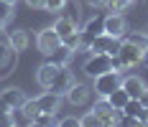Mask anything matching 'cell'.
Listing matches in <instances>:
<instances>
[{"mask_svg": "<svg viewBox=\"0 0 148 127\" xmlns=\"http://www.w3.org/2000/svg\"><path fill=\"white\" fill-rule=\"evenodd\" d=\"M118 56H120V61H123L125 69H133V66H138L146 58V48H140V46H135L133 41L125 38V41L120 43V48H118Z\"/></svg>", "mask_w": 148, "mask_h": 127, "instance_id": "1", "label": "cell"}, {"mask_svg": "<svg viewBox=\"0 0 148 127\" xmlns=\"http://www.w3.org/2000/svg\"><path fill=\"white\" fill-rule=\"evenodd\" d=\"M105 71H112V56H107V54H92V56L84 61V74L87 76H100Z\"/></svg>", "mask_w": 148, "mask_h": 127, "instance_id": "2", "label": "cell"}, {"mask_svg": "<svg viewBox=\"0 0 148 127\" xmlns=\"http://www.w3.org/2000/svg\"><path fill=\"white\" fill-rule=\"evenodd\" d=\"M120 86V71H105L100 76H95V94L97 97H107L112 89H118Z\"/></svg>", "mask_w": 148, "mask_h": 127, "instance_id": "3", "label": "cell"}, {"mask_svg": "<svg viewBox=\"0 0 148 127\" xmlns=\"http://www.w3.org/2000/svg\"><path fill=\"white\" fill-rule=\"evenodd\" d=\"M100 33H105V15H95V18H89L87 23H84V28L79 31V36H82V46L89 48V43L95 41Z\"/></svg>", "mask_w": 148, "mask_h": 127, "instance_id": "4", "label": "cell"}, {"mask_svg": "<svg viewBox=\"0 0 148 127\" xmlns=\"http://www.w3.org/2000/svg\"><path fill=\"white\" fill-rule=\"evenodd\" d=\"M118 48H120V38L110 36V33H100L95 41L89 43V51H95V54H107V56H115Z\"/></svg>", "mask_w": 148, "mask_h": 127, "instance_id": "5", "label": "cell"}, {"mask_svg": "<svg viewBox=\"0 0 148 127\" xmlns=\"http://www.w3.org/2000/svg\"><path fill=\"white\" fill-rule=\"evenodd\" d=\"M72 86H74V74L66 69V66H59V71H56V76H54V81H51V86H49V89H51L54 94L64 97Z\"/></svg>", "mask_w": 148, "mask_h": 127, "instance_id": "6", "label": "cell"}, {"mask_svg": "<svg viewBox=\"0 0 148 127\" xmlns=\"http://www.w3.org/2000/svg\"><path fill=\"white\" fill-rule=\"evenodd\" d=\"M59 43H61V38H59V33H56L54 28H44L38 36H36V46H38V51L46 54V56H49Z\"/></svg>", "mask_w": 148, "mask_h": 127, "instance_id": "7", "label": "cell"}, {"mask_svg": "<svg viewBox=\"0 0 148 127\" xmlns=\"http://www.w3.org/2000/svg\"><path fill=\"white\" fill-rule=\"evenodd\" d=\"M105 33H110V36H115V38H123V36L128 33V23H125V18H123L120 13L105 15Z\"/></svg>", "mask_w": 148, "mask_h": 127, "instance_id": "8", "label": "cell"}, {"mask_svg": "<svg viewBox=\"0 0 148 127\" xmlns=\"http://www.w3.org/2000/svg\"><path fill=\"white\" fill-rule=\"evenodd\" d=\"M15 51L8 41H0V76H5L10 66H15Z\"/></svg>", "mask_w": 148, "mask_h": 127, "instance_id": "9", "label": "cell"}, {"mask_svg": "<svg viewBox=\"0 0 148 127\" xmlns=\"http://www.w3.org/2000/svg\"><path fill=\"white\" fill-rule=\"evenodd\" d=\"M120 86L128 92V97H130V99H140V94L148 89V86L143 84V79H138V76H125V79L120 81Z\"/></svg>", "mask_w": 148, "mask_h": 127, "instance_id": "10", "label": "cell"}, {"mask_svg": "<svg viewBox=\"0 0 148 127\" xmlns=\"http://www.w3.org/2000/svg\"><path fill=\"white\" fill-rule=\"evenodd\" d=\"M89 94H92V89H89V86L77 84V81H74V86L66 92V94H64V97L69 99V104H84V102L89 99Z\"/></svg>", "mask_w": 148, "mask_h": 127, "instance_id": "11", "label": "cell"}, {"mask_svg": "<svg viewBox=\"0 0 148 127\" xmlns=\"http://www.w3.org/2000/svg\"><path fill=\"white\" fill-rule=\"evenodd\" d=\"M59 102H61V97L54 94L51 89H49L46 94H41V97H36V104H38L41 112H56V109H59Z\"/></svg>", "mask_w": 148, "mask_h": 127, "instance_id": "12", "label": "cell"}, {"mask_svg": "<svg viewBox=\"0 0 148 127\" xmlns=\"http://www.w3.org/2000/svg\"><path fill=\"white\" fill-rule=\"evenodd\" d=\"M56 71H59V66L56 64H51V61H46L44 66L38 69V74H36V79H38V84L41 86H51V81H54V76H56Z\"/></svg>", "mask_w": 148, "mask_h": 127, "instance_id": "13", "label": "cell"}, {"mask_svg": "<svg viewBox=\"0 0 148 127\" xmlns=\"http://www.w3.org/2000/svg\"><path fill=\"white\" fill-rule=\"evenodd\" d=\"M0 97L5 99V104H8L10 109H21V107L26 104V94H23L21 89H5Z\"/></svg>", "mask_w": 148, "mask_h": 127, "instance_id": "14", "label": "cell"}, {"mask_svg": "<svg viewBox=\"0 0 148 127\" xmlns=\"http://www.w3.org/2000/svg\"><path fill=\"white\" fill-rule=\"evenodd\" d=\"M69 58H72V48H66L64 43H59V46L49 54V61H51V64H56V66H66V64H69Z\"/></svg>", "mask_w": 148, "mask_h": 127, "instance_id": "15", "label": "cell"}, {"mask_svg": "<svg viewBox=\"0 0 148 127\" xmlns=\"http://www.w3.org/2000/svg\"><path fill=\"white\" fill-rule=\"evenodd\" d=\"M54 31L59 33V38H64V36H69V33H74V31H77V20H74V18H69V15H61L59 20L54 23Z\"/></svg>", "mask_w": 148, "mask_h": 127, "instance_id": "16", "label": "cell"}, {"mask_svg": "<svg viewBox=\"0 0 148 127\" xmlns=\"http://www.w3.org/2000/svg\"><path fill=\"white\" fill-rule=\"evenodd\" d=\"M128 99H130V97H128V92H125L123 86H118V89H112V92L107 94V102H110V104H112L115 109H123Z\"/></svg>", "mask_w": 148, "mask_h": 127, "instance_id": "17", "label": "cell"}, {"mask_svg": "<svg viewBox=\"0 0 148 127\" xmlns=\"http://www.w3.org/2000/svg\"><path fill=\"white\" fill-rule=\"evenodd\" d=\"M8 43L13 46L15 51H26V46H28V33H26V31H13V33L8 36Z\"/></svg>", "mask_w": 148, "mask_h": 127, "instance_id": "18", "label": "cell"}, {"mask_svg": "<svg viewBox=\"0 0 148 127\" xmlns=\"http://www.w3.org/2000/svg\"><path fill=\"white\" fill-rule=\"evenodd\" d=\"M33 125H38V127L59 125V122H56V112H38V114H36V120H33Z\"/></svg>", "mask_w": 148, "mask_h": 127, "instance_id": "19", "label": "cell"}, {"mask_svg": "<svg viewBox=\"0 0 148 127\" xmlns=\"http://www.w3.org/2000/svg\"><path fill=\"white\" fill-rule=\"evenodd\" d=\"M61 43H64L66 48L77 51V48L82 46V36H79V31H74V33H69V36H64V38H61Z\"/></svg>", "mask_w": 148, "mask_h": 127, "instance_id": "20", "label": "cell"}, {"mask_svg": "<svg viewBox=\"0 0 148 127\" xmlns=\"http://www.w3.org/2000/svg\"><path fill=\"white\" fill-rule=\"evenodd\" d=\"M21 109H23V112H26V117H28L31 122H33V120H36V114L41 112V109H38V104H36V99H26V104H23V107H21Z\"/></svg>", "mask_w": 148, "mask_h": 127, "instance_id": "21", "label": "cell"}, {"mask_svg": "<svg viewBox=\"0 0 148 127\" xmlns=\"http://www.w3.org/2000/svg\"><path fill=\"white\" fill-rule=\"evenodd\" d=\"M128 41H133L135 46L146 48V54H148V33H130V36H128Z\"/></svg>", "mask_w": 148, "mask_h": 127, "instance_id": "22", "label": "cell"}, {"mask_svg": "<svg viewBox=\"0 0 148 127\" xmlns=\"http://www.w3.org/2000/svg\"><path fill=\"white\" fill-rule=\"evenodd\" d=\"M79 125H84V127H97V125H102V120H100L95 112H89V114H84V117L79 120Z\"/></svg>", "mask_w": 148, "mask_h": 127, "instance_id": "23", "label": "cell"}, {"mask_svg": "<svg viewBox=\"0 0 148 127\" xmlns=\"http://www.w3.org/2000/svg\"><path fill=\"white\" fill-rule=\"evenodd\" d=\"M130 3H133V0H107V5H110V10H112V13H120V10H125Z\"/></svg>", "mask_w": 148, "mask_h": 127, "instance_id": "24", "label": "cell"}, {"mask_svg": "<svg viewBox=\"0 0 148 127\" xmlns=\"http://www.w3.org/2000/svg\"><path fill=\"white\" fill-rule=\"evenodd\" d=\"M64 5H66V0H46L44 10H51V13H54V10H61Z\"/></svg>", "mask_w": 148, "mask_h": 127, "instance_id": "25", "label": "cell"}, {"mask_svg": "<svg viewBox=\"0 0 148 127\" xmlns=\"http://www.w3.org/2000/svg\"><path fill=\"white\" fill-rule=\"evenodd\" d=\"M10 13H13V10H10V3H8V0H0V18H3V20H8Z\"/></svg>", "mask_w": 148, "mask_h": 127, "instance_id": "26", "label": "cell"}, {"mask_svg": "<svg viewBox=\"0 0 148 127\" xmlns=\"http://www.w3.org/2000/svg\"><path fill=\"white\" fill-rule=\"evenodd\" d=\"M59 125H64V127H77V125H79V120H77V117H66V120H61Z\"/></svg>", "mask_w": 148, "mask_h": 127, "instance_id": "27", "label": "cell"}, {"mask_svg": "<svg viewBox=\"0 0 148 127\" xmlns=\"http://www.w3.org/2000/svg\"><path fill=\"white\" fill-rule=\"evenodd\" d=\"M26 3H28L31 8H44V3H46V0H26Z\"/></svg>", "mask_w": 148, "mask_h": 127, "instance_id": "28", "label": "cell"}, {"mask_svg": "<svg viewBox=\"0 0 148 127\" xmlns=\"http://www.w3.org/2000/svg\"><path fill=\"white\" fill-rule=\"evenodd\" d=\"M8 112H10V107L5 104V99L0 97V114H8Z\"/></svg>", "mask_w": 148, "mask_h": 127, "instance_id": "29", "label": "cell"}, {"mask_svg": "<svg viewBox=\"0 0 148 127\" xmlns=\"http://www.w3.org/2000/svg\"><path fill=\"white\" fill-rule=\"evenodd\" d=\"M140 104H143V107H148V89L140 94Z\"/></svg>", "mask_w": 148, "mask_h": 127, "instance_id": "30", "label": "cell"}, {"mask_svg": "<svg viewBox=\"0 0 148 127\" xmlns=\"http://www.w3.org/2000/svg\"><path fill=\"white\" fill-rule=\"evenodd\" d=\"M89 5H105V3H107V0H87Z\"/></svg>", "mask_w": 148, "mask_h": 127, "instance_id": "31", "label": "cell"}, {"mask_svg": "<svg viewBox=\"0 0 148 127\" xmlns=\"http://www.w3.org/2000/svg\"><path fill=\"white\" fill-rule=\"evenodd\" d=\"M143 120H146V125H148V107H146V112H143Z\"/></svg>", "mask_w": 148, "mask_h": 127, "instance_id": "32", "label": "cell"}, {"mask_svg": "<svg viewBox=\"0 0 148 127\" xmlns=\"http://www.w3.org/2000/svg\"><path fill=\"white\" fill-rule=\"evenodd\" d=\"M3 26H5V20H3V18H0V31H3Z\"/></svg>", "mask_w": 148, "mask_h": 127, "instance_id": "33", "label": "cell"}, {"mask_svg": "<svg viewBox=\"0 0 148 127\" xmlns=\"http://www.w3.org/2000/svg\"><path fill=\"white\" fill-rule=\"evenodd\" d=\"M8 3H10V5H13V3H15V0H8Z\"/></svg>", "mask_w": 148, "mask_h": 127, "instance_id": "34", "label": "cell"}, {"mask_svg": "<svg viewBox=\"0 0 148 127\" xmlns=\"http://www.w3.org/2000/svg\"><path fill=\"white\" fill-rule=\"evenodd\" d=\"M146 33H148V28H146Z\"/></svg>", "mask_w": 148, "mask_h": 127, "instance_id": "35", "label": "cell"}]
</instances>
